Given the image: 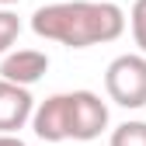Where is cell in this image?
I'll return each mask as SVG.
<instances>
[{"instance_id": "1", "label": "cell", "mask_w": 146, "mask_h": 146, "mask_svg": "<svg viewBox=\"0 0 146 146\" xmlns=\"http://www.w3.org/2000/svg\"><path fill=\"white\" fill-rule=\"evenodd\" d=\"M31 31L66 49H90L122 38L125 11L111 0H59L31 14Z\"/></svg>"}, {"instance_id": "2", "label": "cell", "mask_w": 146, "mask_h": 146, "mask_svg": "<svg viewBox=\"0 0 146 146\" xmlns=\"http://www.w3.org/2000/svg\"><path fill=\"white\" fill-rule=\"evenodd\" d=\"M104 90L118 108H146V56L125 52L115 56L104 70Z\"/></svg>"}, {"instance_id": "3", "label": "cell", "mask_w": 146, "mask_h": 146, "mask_svg": "<svg viewBox=\"0 0 146 146\" xmlns=\"http://www.w3.org/2000/svg\"><path fill=\"white\" fill-rule=\"evenodd\" d=\"M108 129V104L94 90H70V139L90 143Z\"/></svg>"}, {"instance_id": "4", "label": "cell", "mask_w": 146, "mask_h": 146, "mask_svg": "<svg viewBox=\"0 0 146 146\" xmlns=\"http://www.w3.org/2000/svg\"><path fill=\"white\" fill-rule=\"evenodd\" d=\"M31 129L42 143H66L70 139V94H52L31 111Z\"/></svg>"}, {"instance_id": "5", "label": "cell", "mask_w": 146, "mask_h": 146, "mask_svg": "<svg viewBox=\"0 0 146 146\" xmlns=\"http://www.w3.org/2000/svg\"><path fill=\"white\" fill-rule=\"evenodd\" d=\"M31 111H35L31 90L0 80V136H17V129L31 122Z\"/></svg>"}, {"instance_id": "6", "label": "cell", "mask_w": 146, "mask_h": 146, "mask_svg": "<svg viewBox=\"0 0 146 146\" xmlns=\"http://www.w3.org/2000/svg\"><path fill=\"white\" fill-rule=\"evenodd\" d=\"M49 70V56L42 49H17V52H7L4 63H0V80L7 84H17V87H31L45 77Z\"/></svg>"}, {"instance_id": "7", "label": "cell", "mask_w": 146, "mask_h": 146, "mask_svg": "<svg viewBox=\"0 0 146 146\" xmlns=\"http://www.w3.org/2000/svg\"><path fill=\"white\" fill-rule=\"evenodd\" d=\"M108 146H146V122H122L111 129Z\"/></svg>"}, {"instance_id": "8", "label": "cell", "mask_w": 146, "mask_h": 146, "mask_svg": "<svg viewBox=\"0 0 146 146\" xmlns=\"http://www.w3.org/2000/svg\"><path fill=\"white\" fill-rule=\"evenodd\" d=\"M17 35H21V17L14 11H7V7H0V56L11 52V45L17 42Z\"/></svg>"}, {"instance_id": "9", "label": "cell", "mask_w": 146, "mask_h": 146, "mask_svg": "<svg viewBox=\"0 0 146 146\" xmlns=\"http://www.w3.org/2000/svg\"><path fill=\"white\" fill-rule=\"evenodd\" d=\"M129 28H132V42L139 45V56H146V0H136L132 4Z\"/></svg>"}, {"instance_id": "10", "label": "cell", "mask_w": 146, "mask_h": 146, "mask_svg": "<svg viewBox=\"0 0 146 146\" xmlns=\"http://www.w3.org/2000/svg\"><path fill=\"white\" fill-rule=\"evenodd\" d=\"M0 146H28L21 136H0Z\"/></svg>"}, {"instance_id": "11", "label": "cell", "mask_w": 146, "mask_h": 146, "mask_svg": "<svg viewBox=\"0 0 146 146\" xmlns=\"http://www.w3.org/2000/svg\"><path fill=\"white\" fill-rule=\"evenodd\" d=\"M0 4H4V7H11V4H17V0H0Z\"/></svg>"}]
</instances>
